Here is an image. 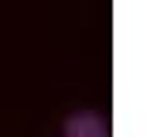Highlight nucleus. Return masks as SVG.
Returning <instances> with one entry per match:
<instances>
[{"label":"nucleus","mask_w":147,"mask_h":137,"mask_svg":"<svg viewBox=\"0 0 147 137\" xmlns=\"http://www.w3.org/2000/svg\"><path fill=\"white\" fill-rule=\"evenodd\" d=\"M65 137H110L106 120L92 110H79L65 120Z\"/></svg>","instance_id":"1"}]
</instances>
